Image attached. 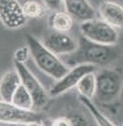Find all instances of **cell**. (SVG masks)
Segmentation results:
<instances>
[{
    "label": "cell",
    "mask_w": 123,
    "mask_h": 126,
    "mask_svg": "<svg viewBox=\"0 0 123 126\" xmlns=\"http://www.w3.org/2000/svg\"><path fill=\"white\" fill-rule=\"evenodd\" d=\"M0 19L7 28L17 29L26 25L27 17L18 0H0Z\"/></svg>",
    "instance_id": "9c48e42d"
},
{
    "label": "cell",
    "mask_w": 123,
    "mask_h": 126,
    "mask_svg": "<svg viewBox=\"0 0 123 126\" xmlns=\"http://www.w3.org/2000/svg\"><path fill=\"white\" fill-rule=\"evenodd\" d=\"M80 30L83 37L97 43L114 45L118 42V33L116 27L109 25L102 19H93L82 23Z\"/></svg>",
    "instance_id": "277c9868"
},
{
    "label": "cell",
    "mask_w": 123,
    "mask_h": 126,
    "mask_svg": "<svg viewBox=\"0 0 123 126\" xmlns=\"http://www.w3.org/2000/svg\"><path fill=\"white\" fill-rule=\"evenodd\" d=\"M44 126H50V121H44Z\"/></svg>",
    "instance_id": "603a6c76"
},
{
    "label": "cell",
    "mask_w": 123,
    "mask_h": 126,
    "mask_svg": "<svg viewBox=\"0 0 123 126\" xmlns=\"http://www.w3.org/2000/svg\"><path fill=\"white\" fill-rule=\"evenodd\" d=\"M96 99L100 104L111 105L120 96L123 87V76L116 69L103 68L96 74Z\"/></svg>",
    "instance_id": "3957f363"
},
{
    "label": "cell",
    "mask_w": 123,
    "mask_h": 126,
    "mask_svg": "<svg viewBox=\"0 0 123 126\" xmlns=\"http://www.w3.org/2000/svg\"><path fill=\"white\" fill-rule=\"evenodd\" d=\"M26 126H44V124L41 122H31V123H28Z\"/></svg>",
    "instance_id": "7402d4cb"
},
{
    "label": "cell",
    "mask_w": 123,
    "mask_h": 126,
    "mask_svg": "<svg viewBox=\"0 0 123 126\" xmlns=\"http://www.w3.org/2000/svg\"><path fill=\"white\" fill-rule=\"evenodd\" d=\"M41 42L56 56H69L74 53L79 45L78 42L68 33L57 31L46 34Z\"/></svg>",
    "instance_id": "ba28073f"
},
{
    "label": "cell",
    "mask_w": 123,
    "mask_h": 126,
    "mask_svg": "<svg viewBox=\"0 0 123 126\" xmlns=\"http://www.w3.org/2000/svg\"><path fill=\"white\" fill-rule=\"evenodd\" d=\"M29 55H31V53H30V49L28 47V45L18 48L14 53V61L25 64L29 58Z\"/></svg>",
    "instance_id": "ac0fdd59"
},
{
    "label": "cell",
    "mask_w": 123,
    "mask_h": 126,
    "mask_svg": "<svg viewBox=\"0 0 123 126\" xmlns=\"http://www.w3.org/2000/svg\"><path fill=\"white\" fill-rule=\"evenodd\" d=\"M100 14L103 21L114 27H123V7L117 2L104 1L100 6Z\"/></svg>",
    "instance_id": "8fae6325"
},
{
    "label": "cell",
    "mask_w": 123,
    "mask_h": 126,
    "mask_svg": "<svg viewBox=\"0 0 123 126\" xmlns=\"http://www.w3.org/2000/svg\"><path fill=\"white\" fill-rule=\"evenodd\" d=\"M77 90L81 96H84L88 99H94L97 89V77L95 72L85 75L77 85Z\"/></svg>",
    "instance_id": "5bb4252c"
},
{
    "label": "cell",
    "mask_w": 123,
    "mask_h": 126,
    "mask_svg": "<svg viewBox=\"0 0 123 126\" xmlns=\"http://www.w3.org/2000/svg\"><path fill=\"white\" fill-rule=\"evenodd\" d=\"M65 11L75 21L85 23L95 19L96 11L87 0H64Z\"/></svg>",
    "instance_id": "30bf717a"
},
{
    "label": "cell",
    "mask_w": 123,
    "mask_h": 126,
    "mask_svg": "<svg viewBox=\"0 0 123 126\" xmlns=\"http://www.w3.org/2000/svg\"><path fill=\"white\" fill-rule=\"evenodd\" d=\"M22 7L26 16L31 19L41 18L47 11V7L44 5V3L38 0H26L22 3Z\"/></svg>",
    "instance_id": "2e32d148"
},
{
    "label": "cell",
    "mask_w": 123,
    "mask_h": 126,
    "mask_svg": "<svg viewBox=\"0 0 123 126\" xmlns=\"http://www.w3.org/2000/svg\"><path fill=\"white\" fill-rule=\"evenodd\" d=\"M41 115L32 110L17 107L11 103L2 102L0 104V121L8 124H25L31 122H41Z\"/></svg>",
    "instance_id": "5b68a950"
},
{
    "label": "cell",
    "mask_w": 123,
    "mask_h": 126,
    "mask_svg": "<svg viewBox=\"0 0 123 126\" xmlns=\"http://www.w3.org/2000/svg\"><path fill=\"white\" fill-rule=\"evenodd\" d=\"M21 84V77L17 70L6 72L2 75L1 82H0L1 101L6 103H11L15 91Z\"/></svg>",
    "instance_id": "7c38bea8"
},
{
    "label": "cell",
    "mask_w": 123,
    "mask_h": 126,
    "mask_svg": "<svg viewBox=\"0 0 123 126\" xmlns=\"http://www.w3.org/2000/svg\"><path fill=\"white\" fill-rule=\"evenodd\" d=\"M11 103L17 107L27 110H32L35 107L32 96L23 84L20 85L19 88L17 89Z\"/></svg>",
    "instance_id": "9a60e30c"
},
{
    "label": "cell",
    "mask_w": 123,
    "mask_h": 126,
    "mask_svg": "<svg viewBox=\"0 0 123 126\" xmlns=\"http://www.w3.org/2000/svg\"><path fill=\"white\" fill-rule=\"evenodd\" d=\"M47 9L53 11H60L61 7L64 6V0H41Z\"/></svg>",
    "instance_id": "ffe728a7"
},
{
    "label": "cell",
    "mask_w": 123,
    "mask_h": 126,
    "mask_svg": "<svg viewBox=\"0 0 123 126\" xmlns=\"http://www.w3.org/2000/svg\"><path fill=\"white\" fill-rule=\"evenodd\" d=\"M74 19L66 11H54L50 16V26L55 31L67 33L72 28Z\"/></svg>",
    "instance_id": "4fadbf2b"
},
{
    "label": "cell",
    "mask_w": 123,
    "mask_h": 126,
    "mask_svg": "<svg viewBox=\"0 0 123 126\" xmlns=\"http://www.w3.org/2000/svg\"><path fill=\"white\" fill-rule=\"evenodd\" d=\"M79 99H80L81 103L86 106V108L88 109V111L91 113V115L93 116V118L96 121L98 126H116L112 121L107 118L106 116L102 113V111L97 107L95 104L90 99L86 98L84 96H81V95Z\"/></svg>",
    "instance_id": "e0dca14e"
},
{
    "label": "cell",
    "mask_w": 123,
    "mask_h": 126,
    "mask_svg": "<svg viewBox=\"0 0 123 126\" xmlns=\"http://www.w3.org/2000/svg\"><path fill=\"white\" fill-rule=\"evenodd\" d=\"M97 67L91 64H80L71 67L70 71L65 74L61 79L56 81L53 88L49 90V94L53 97L63 94L64 92L70 90V89L77 87L80 80L85 75L90 73H94Z\"/></svg>",
    "instance_id": "8992f818"
},
{
    "label": "cell",
    "mask_w": 123,
    "mask_h": 126,
    "mask_svg": "<svg viewBox=\"0 0 123 126\" xmlns=\"http://www.w3.org/2000/svg\"><path fill=\"white\" fill-rule=\"evenodd\" d=\"M26 39L30 49L31 57L38 68L44 74L55 80H59L70 71V67L66 65L56 55L45 47L41 41L32 35H27Z\"/></svg>",
    "instance_id": "7a4b0ae2"
},
{
    "label": "cell",
    "mask_w": 123,
    "mask_h": 126,
    "mask_svg": "<svg viewBox=\"0 0 123 126\" xmlns=\"http://www.w3.org/2000/svg\"><path fill=\"white\" fill-rule=\"evenodd\" d=\"M68 118L70 120L71 126H88V123L86 121V118L82 114L74 113V114L68 116Z\"/></svg>",
    "instance_id": "d6986e66"
},
{
    "label": "cell",
    "mask_w": 123,
    "mask_h": 126,
    "mask_svg": "<svg viewBox=\"0 0 123 126\" xmlns=\"http://www.w3.org/2000/svg\"><path fill=\"white\" fill-rule=\"evenodd\" d=\"M15 68L20 74L22 84L26 87L32 96L35 108L43 107L48 102V93L43 86L24 63L15 62Z\"/></svg>",
    "instance_id": "52a82bcc"
},
{
    "label": "cell",
    "mask_w": 123,
    "mask_h": 126,
    "mask_svg": "<svg viewBox=\"0 0 123 126\" xmlns=\"http://www.w3.org/2000/svg\"><path fill=\"white\" fill-rule=\"evenodd\" d=\"M78 43V49L62 60L69 67H74L80 64L107 67L118 60L121 55L120 48L117 44H101L91 42L85 37L80 38Z\"/></svg>",
    "instance_id": "6da1fadb"
},
{
    "label": "cell",
    "mask_w": 123,
    "mask_h": 126,
    "mask_svg": "<svg viewBox=\"0 0 123 126\" xmlns=\"http://www.w3.org/2000/svg\"><path fill=\"white\" fill-rule=\"evenodd\" d=\"M50 126H71L68 117H59L57 119L50 121Z\"/></svg>",
    "instance_id": "44dd1931"
}]
</instances>
